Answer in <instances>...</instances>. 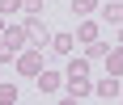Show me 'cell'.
<instances>
[{
  "mask_svg": "<svg viewBox=\"0 0 123 105\" xmlns=\"http://www.w3.org/2000/svg\"><path fill=\"white\" fill-rule=\"evenodd\" d=\"M21 46H25V30H21V25H4V30H0V63L17 59Z\"/></svg>",
  "mask_w": 123,
  "mask_h": 105,
  "instance_id": "1",
  "label": "cell"
},
{
  "mask_svg": "<svg viewBox=\"0 0 123 105\" xmlns=\"http://www.w3.org/2000/svg\"><path fill=\"white\" fill-rule=\"evenodd\" d=\"M25 46H47L51 42V30H47V21H43V13H25Z\"/></svg>",
  "mask_w": 123,
  "mask_h": 105,
  "instance_id": "2",
  "label": "cell"
},
{
  "mask_svg": "<svg viewBox=\"0 0 123 105\" xmlns=\"http://www.w3.org/2000/svg\"><path fill=\"white\" fill-rule=\"evenodd\" d=\"M13 67L21 71V76L34 80L38 71H43V46H21V50H17V59H13Z\"/></svg>",
  "mask_w": 123,
  "mask_h": 105,
  "instance_id": "3",
  "label": "cell"
},
{
  "mask_svg": "<svg viewBox=\"0 0 123 105\" xmlns=\"http://www.w3.org/2000/svg\"><path fill=\"white\" fill-rule=\"evenodd\" d=\"M93 97H98V101H119L123 97V76H111V71H106L102 80H93Z\"/></svg>",
  "mask_w": 123,
  "mask_h": 105,
  "instance_id": "4",
  "label": "cell"
},
{
  "mask_svg": "<svg viewBox=\"0 0 123 105\" xmlns=\"http://www.w3.org/2000/svg\"><path fill=\"white\" fill-rule=\"evenodd\" d=\"M64 97H68V101L93 97V80H89V76H64Z\"/></svg>",
  "mask_w": 123,
  "mask_h": 105,
  "instance_id": "5",
  "label": "cell"
},
{
  "mask_svg": "<svg viewBox=\"0 0 123 105\" xmlns=\"http://www.w3.org/2000/svg\"><path fill=\"white\" fill-rule=\"evenodd\" d=\"M34 84H38V93H43V97H55V93L64 88V71H51V67H43V71L34 76Z\"/></svg>",
  "mask_w": 123,
  "mask_h": 105,
  "instance_id": "6",
  "label": "cell"
},
{
  "mask_svg": "<svg viewBox=\"0 0 123 105\" xmlns=\"http://www.w3.org/2000/svg\"><path fill=\"white\" fill-rule=\"evenodd\" d=\"M47 46L55 50V55H72V46H76V34H68V30H55Z\"/></svg>",
  "mask_w": 123,
  "mask_h": 105,
  "instance_id": "7",
  "label": "cell"
},
{
  "mask_svg": "<svg viewBox=\"0 0 123 105\" xmlns=\"http://www.w3.org/2000/svg\"><path fill=\"white\" fill-rule=\"evenodd\" d=\"M98 13H102V21H106V25H123V0H106Z\"/></svg>",
  "mask_w": 123,
  "mask_h": 105,
  "instance_id": "8",
  "label": "cell"
},
{
  "mask_svg": "<svg viewBox=\"0 0 123 105\" xmlns=\"http://www.w3.org/2000/svg\"><path fill=\"white\" fill-rule=\"evenodd\" d=\"M93 38H102V25L89 21V17H81V25H76V42H93Z\"/></svg>",
  "mask_w": 123,
  "mask_h": 105,
  "instance_id": "9",
  "label": "cell"
},
{
  "mask_svg": "<svg viewBox=\"0 0 123 105\" xmlns=\"http://www.w3.org/2000/svg\"><path fill=\"white\" fill-rule=\"evenodd\" d=\"M102 63H106V71H111V76H123V42L106 50V59H102Z\"/></svg>",
  "mask_w": 123,
  "mask_h": 105,
  "instance_id": "10",
  "label": "cell"
},
{
  "mask_svg": "<svg viewBox=\"0 0 123 105\" xmlns=\"http://www.w3.org/2000/svg\"><path fill=\"white\" fill-rule=\"evenodd\" d=\"M106 50H111V42H102V38L85 42V59H89V63H98V59H106Z\"/></svg>",
  "mask_w": 123,
  "mask_h": 105,
  "instance_id": "11",
  "label": "cell"
},
{
  "mask_svg": "<svg viewBox=\"0 0 123 105\" xmlns=\"http://www.w3.org/2000/svg\"><path fill=\"white\" fill-rule=\"evenodd\" d=\"M72 17H93V13H98V0H72Z\"/></svg>",
  "mask_w": 123,
  "mask_h": 105,
  "instance_id": "12",
  "label": "cell"
},
{
  "mask_svg": "<svg viewBox=\"0 0 123 105\" xmlns=\"http://www.w3.org/2000/svg\"><path fill=\"white\" fill-rule=\"evenodd\" d=\"M17 97H21V93H17V84H4V80H0V105H17Z\"/></svg>",
  "mask_w": 123,
  "mask_h": 105,
  "instance_id": "13",
  "label": "cell"
},
{
  "mask_svg": "<svg viewBox=\"0 0 123 105\" xmlns=\"http://www.w3.org/2000/svg\"><path fill=\"white\" fill-rule=\"evenodd\" d=\"M64 76H89V59L81 55V59H68V71Z\"/></svg>",
  "mask_w": 123,
  "mask_h": 105,
  "instance_id": "14",
  "label": "cell"
},
{
  "mask_svg": "<svg viewBox=\"0 0 123 105\" xmlns=\"http://www.w3.org/2000/svg\"><path fill=\"white\" fill-rule=\"evenodd\" d=\"M21 9V0H0V17H9V13Z\"/></svg>",
  "mask_w": 123,
  "mask_h": 105,
  "instance_id": "15",
  "label": "cell"
},
{
  "mask_svg": "<svg viewBox=\"0 0 123 105\" xmlns=\"http://www.w3.org/2000/svg\"><path fill=\"white\" fill-rule=\"evenodd\" d=\"M21 13H43V0H21Z\"/></svg>",
  "mask_w": 123,
  "mask_h": 105,
  "instance_id": "16",
  "label": "cell"
},
{
  "mask_svg": "<svg viewBox=\"0 0 123 105\" xmlns=\"http://www.w3.org/2000/svg\"><path fill=\"white\" fill-rule=\"evenodd\" d=\"M0 80H4V63H0Z\"/></svg>",
  "mask_w": 123,
  "mask_h": 105,
  "instance_id": "17",
  "label": "cell"
},
{
  "mask_svg": "<svg viewBox=\"0 0 123 105\" xmlns=\"http://www.w3.org/2000/svg\"><path fill=\"white\" fill-rule=\"evenodd\" d=\"M119 42H123V25H119Z\"/></svg>",
  "mask_w": 123,
  "mask_h": 105,
  "instance_id": "18",
  "label": "cell"
},
{
  "mask_svg": "<svg viewBox=\"0 0 123 105\" xmlns=\"http://www.w3.org/2000/svg\"><path fill=\"white\" fill-rule=\"evenodd\" d=\"M0 30H4V17H0Z\"/></svg>",
  "mask_w": 123,
  "mask_h": 105,
  "instance_id": "19",
  "label": "cell"
}]
</instances>
